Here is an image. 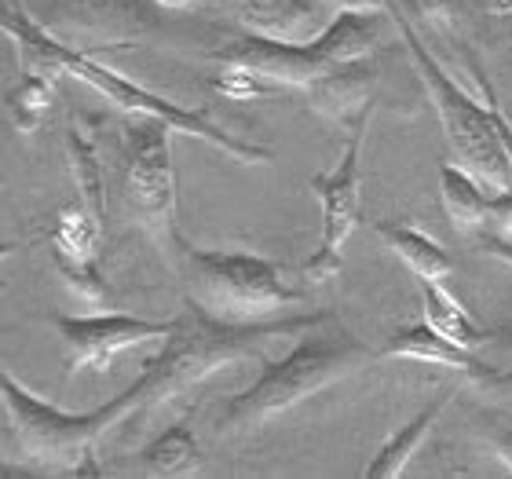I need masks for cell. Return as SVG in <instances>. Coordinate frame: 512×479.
<instances>
[{
    "mask_svg": "<svg viewBox=\"0 0 512 479\" xmlns=\"http://www.w3.org/2000/svg\"><path fill=\"white\" fill-rule=\"evenodd\" d=\"M183 308L187 311L180 319H172V333L161 341V352L147 359V366L139 373L143 414L176 399V395L191 392L235 362L256 359L264 366L271 341L315 330V326L333 319L330 311H308V315H286V319L264 322V326H224L187 300H183Z\"/></svg>",
    "mask_w": 512,
    "mask_h": 479,
    "instance_id": "obj_1",
    "label": "cell"
},
{
    "mask_svg": "<svg viewBox=\"0 0 512 479\" xmlns=\"http://www.w3.org/2000/svg\"><path fill=\"white\" fill-rule=\"evenodd\" d=\"M4 33L11 41L19 44V55H30L33 63H48L59 66L66 77H77L81 85H88L92 92H99L103 99H110V107L125 110V114H150V118H165L172 121V128L180 136H194L216 147L227 158L242 161V165H264L271 161V150L260 147V143H249L242 136H231L224 128L216 125L209 114L191 107H180V103H169L165 96L150 92V88L128 81L125 74H118L114 66L99 63L96 55L88 48H70V44L55 41L52 33L37 26V22L26 15L19 0H4Z\"/></svg>",
    "mask_w": 512,
    "mask_h": 479,
    "instance_id": "obj_2",
    "label": "cell"
},
{
    "mask_svg": "<svg viewBox=\"0 0 512 479\" xmlns=\"http://www.w3.org/2000/svg\"><path fill=\"white\" fill-rule=\"evenodd\" d=\"M315 330L304 333L286 352V359L278 362L267 359L264 373L249 384L246 392L227 399V406L216 417L220 432H231V436L256 432L267 421L297 410L300 403L330 392L333 384L359 377L366 366L381 362V355L374 348H366L363 341H355L352 333H315Z\"/></svg>",
    "mask_w": 512,
    "mask_h": 479,
    "instance_id": "obj_3",
    "label": "cell"
},
{
    "mask_svg": "<svg viewBox=\"0 0 512 479\" xmlns=\"http://www.w3.org/2000/svg\"><path fill=\"white\" fill-rule=\"evenodd\" d=\"M4 414H8L11 443L22 461H33L41 469L63 472V476H103L96 465V443L107 439L114 428L143 414V388L132 381L110 403L88 410V414H66L59 406L44 403L41 395L22 388L11 373L0 377Z\"/></svg>",
    "mask_w": 512,
    "mask_h": 479,
    "instance_id": "obj_4",
    "label": "cell"
},
{
    "mask_svg": "<svg viewBox=\"0 0 512 479\" xmlns=\"http://www.w3.org/2000/svg\"><path fill=\"white\" fill-rule=\"evenodd\" d=\"M176 271L187 286L183 300L224 326H264L286 319L304 300V289L289 286L275 260L256 253L183 245Z\"/></svg>",
    "mask_w": 512,
    "mask_h": 479,
    "instance_id": "obj_5",
    "label": "cell"
},
{
    "mask_svg": "<svg viewBox=\"0 0 512 479\" xmlns=\"http://www.w3.org/2000/svg\"><path fill=\"white\" fill-rule=\"evenodd\" d=\"M384 8L392 15V26L399 30V37H403L406 55H410V63H414L417 77H421V85H425L428 99H432V107H436L439 125H443V136H447L454 158H458L483 187H491L494 194L512 187L502 136H498V128H494L487 99H483V103L472 99L469 92L439 66L436 55L428 52L425 41L417 37L414 22L403 15L399 0H384Z\"/></svg>",
    "mask_w": 512,
    "mask_h": 479,
    "instance_id": "obj_6",
    "label": "cell"
},
{
    "mask_svg": "<svg viewBox=\"0 0 512 479\" xmlns=\"http://www.w3.org/2000/svg\"><path fill=\"white\" fill-rule=\"evenodd\" d=\"M172 132V121L150 114H132V121L121 128V198L132 224L176 267L183 238L176 227Z\"/></svg>",
    "mask_w": 512,
    "mask_h": 479,
    "instance_id": "obj_7",
    "label": "cell"
},
{
    "mask_svg": "<svg viewBox=\"0 0 512 479\" xmlns=\"http://www.w3.org/2000/svg\"><path fill=\"white\" fill-rule=\"evenodd\" d=\"M370 118H363L355 128H348L341 158L330 172H315L308 180L311 194L322 205V238L319 249L304 260L300 275L308 282H330L344 271V245L359 227L363 213V139Z\"/></svg>",
    "mask_w": 512,
    "mask_h": 479,
    "instance_id": "obj_8",
    "label": "cell"
},
{
    "mask_svg": "<svg viewBox=\"0 0 512 479\" xmlns=\"http://www.w3.org/2000/svg\"><path fill=\"white\" fill-rule=\"evenodd\" d=\"M55 333L66 348L70 373H103L118 355L147 341H165L172 322H150L136 315H55Z\"/></svg>",
    "mask_w": 512,
    "mask_h": 479,
    "instance_id": "obj_9",
    "label": "cell"
},
{
    "mask_svg": "<svg viewBox=\"0 0 512 479\" xmlns=\"http://www.w3.org/2000/svg\"><path fill=\"white\" fill-rule=\"evenodd\" d=\"M213 63H242L249 66L253 74H260L271 88H311L319 77H326L337 63V55L330 52L326 37H315V41L304 44H289V41H267V37H253V33H238V37H227L220 48L209 52Z\"/></svg>",
    "mask_w": 512,
    "mask_h": 479,
    "instance_id": "obj_10",
    "label": "cell"
},
{
    "mask_svg": "<svg viewBox=\"0 0 512 479\" xmlns=\"http://www.w3.org/2000/svg\"><path fill=\"white\" fill-rule=\"evenodd\" d=\"M213 4L235 15L238 30L289 44L315 41L333 19V11L322 0H213Z\"/></svg>",
    "mask_w": 512,
    "mask_h": 479,
    "instance_id": "obj_11",
    "label": "cell"
},
{
    "mask_svg": "<svg viewBox=\"0 0 512 479\" xmlns=\"http://www.w3.org/2000/svg\"><path fill=\"white\" fill-rule=\"evenodd\" d=\"M374 85L377 70L370 66V59H355V63L333 66L330 74L319 77L311 88H304V96H308L315 114L337 121L344 128H355L363 118H370Z\"/></svg>",
    "mask_w": 512,
    "mask_h": 479,
    "instance_id": "obj_12",
    "label": "cell"
},
{
    "mask_svg": "<svg viewBox=\"0 0 512 479\" xmlns=\"http://www.w3.org/2000/svg\"><path fill=\"white\" fill-rule=\"evenodd\" d=\"M381 359H414V362H432V366H447V370H461L469 377H487V366H483L472 348H461V344L447 341L443 333H436L428 322H417V326H403L395 330L388 341L381 344Z\"/></svg>",
    "mask_w": 512,
    "mask_h": 479,
    "instance_id": "obj_13",
    "label": "cell"
},
{
    "mask_svg": "<svg viewBox=\"0 0 512 479\" xmlns=\"http://www.w3.org/2000/svg\"><path fill=\"white\" fill-rule=\"evenodd\" d=\"M374 231L384 242V249H388L395 260H403L417 278L443 282V278L454 275V256H450L432 235H425V231H417V227H410V224H399V220H377Z\"/></svg>",
    "mask_w": 512,
    "mask_h": 479,
    "instance_id": "obj_14",
    "label": "cell"
},
{
    "mask_svg": "<svg viewBox=\"0 0 512 479\" xmlns=\"http://www.w3.org/2000/svg\"><path fill=\"white\" fill-rule=\"evenodd\" d=\"M439 198L447 209L450 224L461 235H483L491 227V198L483 194V183L465 165H439Z\"/></svg>",
    "mask_w": 512,
    "mask_h": 479,
    "instance_id": "obj_15",
    "label": "cell"
},
{
    "mask_svg": "<svg viewBox=\"0 0 512 479\" xmlns=\"http://www.w3.org/2000/svg\"><path fill=\"white\" fill-rule=\"evenodd\" d=\"M450 399H454V392H439L436 399H432V403H428L421 414L410 417V421H406V425L399 428L392 439H384L381 450H377L374 458H370V465H366L363 476L366 479H395V476H403L406 465L414 461L417 447L425 443L428 428L436 425L439 414H443V410L450 406Z\"/></svg>",
    "mask_w": 512,
    "mask_h": 479,
    "instance_id": "obj_16",
    "label": "cell"
},
{
    "mask_svg": "<svg viewBox=\"0 0 512 479\" xmlns=\"http://www.w3.org/2000/svg\"><path fill=\"white\" fill-rule=\"evenodd\" d=\"M421 311H425V322L432 330L443 333L447 341L461 344V348H472V352H476L480 344L491 341V333L483 330L480 322L465 311V304H461L454 293H447L439 282L421 278Z\"/></svg>",
    "mask_w": 512,
    "mask_h": 479,
    "instance_id": "obj_17",
    "label": "cell"
},
{
    "mask_svg": "<svg viewBox=\"0 0 512 479\" xmlns=\"http://www.w3.org/2000/svg\"><path fill=\"white\" fill-rule=\"evenodd\" d=\"M66 165H70V176L77 183L81 202L107 224V172H103V161H99L96 139L88 136L77 121L66 128Z\"/></svg>",
    "mask_w": 512,
    "mask_h": 479,
    "instance_id": "obj_18",
    "label": "cell"
},
{
    "mask_svg": "<svg viewBox=\"0 0 512 479\" xmlns=\"http://www.w3.org/2000/svg\"><path fill=\"white\" fill-rule=\"evenodd\" d=\"M59 74H63L59 66L37 63V70H30V74L8 92V114L22 136H33V132L41 128V121L48 118L52 99H55V77Z\"/></svg>",
    "mask_w": 512,
    "mask_h": 479,
    "instance_id": "obj_19",
    "label": "cell"
},
{
    "mask_svg": "<svg viewBox=\"0 0 512 479\" xmlns=\"http://www.w3.org/2000/svg\"><path fill=\"white\" fill-rule=\"evenodd\" d=\"M48 245H52L55 253L99 260V245H103V220H99V216L92 213L85 202L63 205V209L52 216Z\"/></svg>",
    "mask_w": 512,
    "mask_h": 479,
    "instance_id": "obj_20",
    "label": "cell"
},
{
    "mask_svg": "<svg viewBox=\"0 0 512 479\" xmlns=\"http://www.w3.org/2000/svg\"><path fill=\"white\" fill-rule=\"evenodd\" d=\"M139 458H143V469H147L150 476H183V472H191L194 465H198V458H202L191 421L169 425Z\"/></svg>",
    "mask_w": 512,
    "mask_h": 479,
    "instance_id": "obj_21",
    "label": "cell"
},
{
    "mask_svg": "<svg viewBox=\"0 0 512 479\" xmlns=\"http://www.w3.org/2000/svg\"><path fill=\"white\" fill-rule=\"evenodd\" d=\"M77 15H85V30L103 41H128L147 26V11L139 0H74Z\"/></svg>",
    "mask_w": 512,
    "mask_h": 479,
    "instance_id": "obj_22",
    "label": "cell"
},
{
    "mask_svg": "<svg viewBox=\"0 0 512 479\" xmlns=\"http://www.w3.org/2000/svg\"><path fill=\"white\" fill-rule=\"evenodd\" d=\"M52 264H55V271H59V278H63L81 300H88V304H107L110 300V282L103 278V271H99V260L55 253L52 249Z\"/></svg>",
    "mask_w": 512,
    "mask_h": 479,
    "instance_id": "obj_23",
    "label": "cell"
},
{
    "mask_svg": "<svg viewBox=\"0 0 512 479\" xmlns=\"http://www.w3.org/2000/svg\"><path fill=\"white\" fill-rule=\"evenodd\" d=\"M209 81H213L216 92L227 99H260L271 92V85H267L264 77L253 74V70L242 63H216V74L209 77Z\"/></svg>",
    "mask_w": 512,
    "mask_h": 479,
    "instance_id": "obj_24",
    "label": "cell"
},
{
    "mask_svg": "<svg viewBox=\"0 0 512 479\" xmlns=\"http://www.w3.org/2000/svg\"><path fill=\"white\" fill-rule=\"evenodd\" d=\"M476 81H480L483 88V99H487V107H491V118H494V128H498V136H502V150H505V161H509V176H512V121L502 114V107H498V99H494V88L491 81L483 77V70L476 66Z\"/></svg>",
    "mask_w": 512,
    "mask_h": 479,
    "instance_id": "obj_25",
    "label": "cell"
},
{
    "mask_svg": "<svg viewBox=\"0 0 512 479\" xmlns=\"http://www.w3.org/2000/svg\"><path fill=\"white\" fill-rule=\"evenodd\" d=\"M414 8L421 11V19L436 22L439 30H454V19L461 11V0H414Z\"/></svg>",
    "mask_w": 512,
    "mask_h": 479,
    "instance_id": "obj_26",
    "label": "cell"
},
{
    "mask_svg": "<svg viewBox=\"0 0 512 479\" xmlns=\"http://www.w3.org/2000/svg\"><path fill=\"white\" fill-rule=\"evenodd\" d=\"M491 224H494V235H502L512 242V187L498 191L491 198Z\"/></svg>",
    "mask_w": 512,
    "mask_h": 479,
    "instance_id": "obj_27",
    "label": "cell"
},
{
    "mask_svg": "<svg viewBox=\"0 0 512 479\" xmlns=\"http://www.w3.org/2000/svg\"><path fill=\"white\" fill-rule=\"evenodd\" d=\"M491 447H494V458L502 461L505 472L512 476V421H494L491 425Z\"/></svg>",
    "mask_w": 512,
    "mask_h": 479,
    "instance_id": "obj_28",
    "label": "cell"
},
{
    "mask_svg": "<svg viewBox=\"0 0 512 479\" xmlns=\"http://www.w3.org/2000/svg\"><path fill=\"white\" fill-rule=\"evenodd\" d=\"M480 245H483V253H491L494 260H502V264L512 267V242L502 235H480Z\"/></svg>",
    "mask_w": 512,
    "mask_h": 479,
    "instance_id": "obj_29",
    "label": "cell"
},
{
    "mask_svg": "<svg viewBox=\"0 0 512 479\" xmlns=\"http://www.w3.org/2000/svg\"><path fill=\"white\" fill-rule=\"evenodd\" d=\"M154 4H161V8H169V11H187V8H194V4H202V0H154Z\"/></svg>",
    "mask_w": 512,
    "mask_h": 479,
    "instance_id": "obj_30",
    "label": "cell"
},
{
    "mask_svg": "<svg viewBox=\"0 0 512 479\" xmlns=\"http://www.w3.org/2000/svg\"><path fill=\"white\" fill-rule=\"evenodd\" d=\"M487 4H491L498 15H512V0H487Z\"/></svg>",
    "mask_w": 512,
    "mask_h": 479,
    "instance_id": "obj_31",
    "label": "cell"
}]
</instances>
